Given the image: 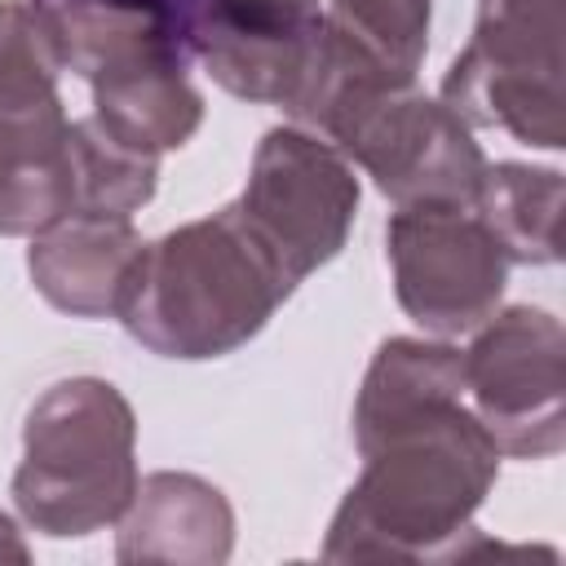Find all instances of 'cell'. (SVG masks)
<instances>
[{
	"instance_id": "20",
	"label": "cell",
	"mask_w": 566,
	"mask_h": 566,
	"mask_svg": "<svg viewBox=\"0 0 566 566\" xmlns=\"http://www.w3.org/2000/svg\"><path fill=\"white\" fill-rule=\"evenodd\" d=\"M172 4H177V13H181V27H186V18H190V4H195V0H172Z\"/></svg>"
},
{
	"instance_id": "9",
	"label": "cell",
	"mask_w": 566,
	"mask_h": 566,
	"mask_svg": "<svg viewBox=\"0 0 566 566\" xmlns=\"http://www.w3.org/2000/svg\"><path fill=\"white\" fill-rule=\"evenodd\" d=\"M318 18V0H195L186 49L226 93L287 106L305 75Z\"/></svg>"
},
{
	"instance_id": "15",
	"label": "cell",
	"mask_w": 566,
	"mask_h": 566,
	"mask_svg": "<svg viewBox=\"0 0 566 566\" xmlns=\"http://www.w3.org/2000/svg\"><path fill=\"white\" fill-rule=\"evenodd\" d=\"M473 217L491 230L509 265L562 261V172L535 164H486L473 190Z\"/></svg>"
},
{
	"instance_id": "12",
	"label": "cell",
	"mask_w": 566,
	"mask_h": 566,
	"mask_svg": "<svg viewBox=\"0 0 566 566\" xmlns=\"http://www.w3.org/2000/svg\"><path fill=\"white\" fill-rule=\"evenodd\" d=\"M230 553L234 509L212 482L177 469L137 478L115 531V557L124 566H221Z\"/></svg>"
},
{
	"instance_id": "6",
	"label": "cell",
	"mask_w": 566,
	"mask_h": 566,
	"mask_svg": "<svg viewBox=\"0 0 566 566\" xmlns=\"http://www.w3.org/2000/svg\"><path fill=\"white\" fill-rule=\"evenodd\" d=\"M230 208L296 287L345 248L358 217V177L349 159L310 128H270Z\"/></svg>"
},
{
	"instance_id": "1",
	"label": "cell",
	"mask_w": 566,
	"mask_h": 566,
	"mask_svg": "<svg viewBox=\"0 0 566 566\" xmlns=\"http://www.w3.org/2000/svg\"><path fill=\"white\" fill-rule=\"evenodd\" d=\"M500 473V447L464 398L424 407L363 447V473L345 491L327 562H460L491 544L473 513Z\"/></svg>"
},
{
	"instance_id": "13",
	"label": "cell",
	"mask_w": 566,
	"mask_h": 566,
	"mask_svg": "<svg viewBox=\"0 0 566 566\" xmlns=\"http://www.w3.org/2000/svg\"><path fill=\"white\" fill-rule=\"evenodd\" d=\"M93 119L128 150L164 155L186 146L203 124V97L186 62H146L93 84Z\"/></svg>"
},
{
	"instance_id": "3",
	"label": "cell",
	"mask_w": 566,
	"mask_h": 566,
	"mask_svg": "<svg viewBox=\"0 0 566 566\" xmlns=\"http://www.w3.org/2000/svg\"><path fill=\"white\" fill-rule=\"evenodd\" d=\"M137 491V416L102 376L49 385L22 424L13 504L22 522L53 539L93 535L128 509Z\"/></svg>"
},
{
	"instance_id": "5",
	"label": "cell",
	"mask_w": 566,
	"mask_h": 566,
	"mask_svg": "<svg viewBox=\"0 0 566 566\" xmlns=\"http://www.w3.org/2000/svg\"><path fill=\"white\" fill-rule=\"evenodd\" d=\"M345 159H354L385 199L402 203H473L486 155L473 128L416 84L376 88L349 102L323 133Z\"/></svg>"
},
{
	"instance_id": "11",
	"label": "cell",
	"mask_w": 566,
	"mask_h": 566,
	"mask_svg": "<svg viewBox=\"0 0 566 566\" xmlns=\"http://www.w3.org/2000/svg\"><path fill=\"white\" fill-rule=\"evenodd\" d=\"M146 239L128 217L66 212L31 234L27 274L35 292L71 318H119Z\"/></svg>"
},
{
	"instance_id": "17",
	"label": "cell",
	"mask_w": 566,
	"mask_h": 566,
	"mask_svg": "<svg viewBox=\"0 0 566 566\" xmlns=\"http://www.w3.org/2000/svg\"><path fill=\"white\" fill-rule=\"evenodd\" d=\"M71 186H75V212H106V217H133L142 203H150L159 186V159L119 146L93 115L71 119Z\"/></svg>"
},
{
	"instance_id": "4",
	"label": "cell",
	"mask_w": 566,
	"mask_h": 566,
	"mask_svg": "<svg viewBox=\"0 0 566 566\" xmlns=\"http://www.w3.org/2000/svg\"><path fill=\"white\" fill-rule=\"evenodd\" d=\"M442 102L469 128H504L522 146H566L562 4L478 0V22L442 80Z\"/></svg>"
},
{
	"instance_id": "14",
	"label": "cell",
	"mask_w": 566,
	"mask_h": 566,
	"mask_svg": "<svg viewBox=\"0 0 566 566\" xmlns=\"http://www.w3.org/2000/svg\"><path fill=\"white\" fill-rule=\"evenodd\" d=\"M451 398H464V349L424 336H389L371 354L363 389L354 398L358 451L371 438H380L389 424Z\"/></svg>"
},
{
	"instance_id": "19",
	"label": "cell",
	"mask_w": 566,
	"mask_h": 566,
	"mask_svg": "<svg viewBox=\"0 0 566 566\" xmlns=\"http://www.w3.org/2000/svg\"><path fill=\"white\" fill-rule=\"evenodd\" d=\"M0 562H31V548L22 544V531L4 509H0Z\"/></svg>"
},
{
	"instance_id": "7",
	"label": "cell",
	"mask_w": 566,
	"mask_h": 566,
	"mask_svg": "<svg viewBox=\"0 0 566 566\" xmlns=\"http://www.w3.org/2000/svg\"><path fill=\"white\" fill-rule=\"evenodd\" d=\"M464 349V398L500 455L544 460L566 447V332L539 305L495 310Z\"/></svg>"
},
{
	"instance_id": "2",
	"label": "cell",
	"mask_w": 566,
	"mask_h": 566,
	"mask_svg": "<svg viewBox=\"0 0 566 566\" xmlns=\"http://www.w3.org/2000/svg\"><path fill=\"white\" fill-rule=\"evenodd\" d=\"M287 296L292 279L226 203L142 248L119 323L159 358L203 363L248 345Z\"/></svg>"
},
{
	"instance_id": "18",
	"label": "cell",
	"mask_w": 566,
	"mask_h": 566,
	"mask_svg": "<svg viewBox=\"0 0 566 566\" xmlns=\"http://www.w3.org/2000/svg\"><path fill=\"white\" fill-rule=\"evenodd\" d=\"M429 18L433 0H332L323 9V27L398 84H416L429 49Z\"/></svg>"
},
{
	"instance_id": "16",
	"label": "cell",
	"mask_w": 566,
	"mask_h": 566,
	"mask_svg": "<svg viewBox=\"0 0 566 566\" xmlns=\"http://www.w3.org/2000/svg\"><path fill=\"white\" fill-rule=\"evenodd\" d=\"M62 62L27 0H0V146L62 133Z\"/></svg>"
},
{
	"instance_id": "8",
	"label": "cell",
	"mask_w": 566,
	"mask_h": 566,
	"mask_svg": "<svg viewBox=\"0 0 566 566\" xmlns=\"http://www.w3.org/2000/svg\"><path fill=\"white\" fill-rule=\"evenodd\" d=\"M385 252L402 314L429 336H464L500 310L509 256L473 208L402 203L385 226Z\"/></svg>"
},
{
	"instance_id": "10",
	"label": "cell",
	"mask_w": 566,
	"mask_h": 566,
	"mask_svg": "<svg viewBox=\"0 0 566 566\" xmlns=\"http://www.w3.org/2000/svg\"><path fill=\"white\" fill-rule=\"evenodd\" d=\"M62 71L97 84L146 62H190L172 0H27Z\"/></svg>"
}]
</instances>
